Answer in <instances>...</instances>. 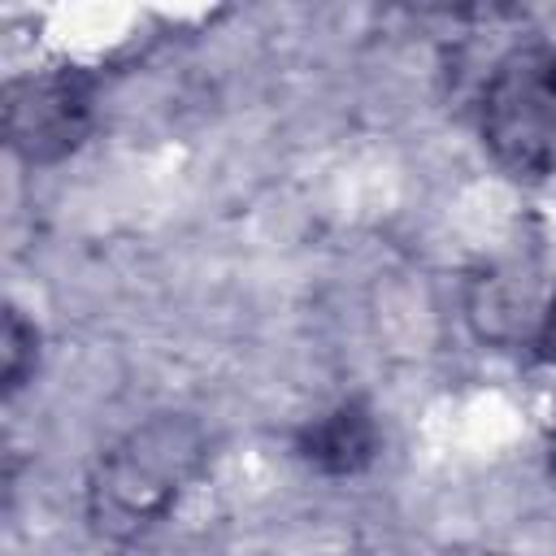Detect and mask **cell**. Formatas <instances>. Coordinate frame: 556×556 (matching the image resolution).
I'll use <instances>...</instances> for the list:
<instances>
[{
    "mask_svg": "<svg viewBox=\"0 0 556 556\" xmlns=\"http://www.w3.org/2000/svg\"><path fill=\"white\" fill-rule=\"evenodd\" d=\"M295 452L317 473L348 478V473H361L374 460V452H378V426H374V417H369L365 404H339V408H330L326 417H317L313 426L300 430Z\"/></svg>",
    "mask_w": 556,
    "mask_h": 556,
    "instance_id": "obj_4",
    "label": "cell"
},
{
    "mask_svg": "<svg viewBox=\"0 0 556 556\" xmlns=\"http://www.w3.org/2000/svg\"><path fill=\"white\" fill-rule=\"evenodd\" d=\"M91 126V78L78 70L26 74L4 87V139L22 161H56Z\"/></svg>",
    "mask_w": 556,
    "mask_h": 556,
    "instance_id": "obj_3",
    "label": "cell"
},
{
    "mask_svg": "<svg viewBox=\"0 0 556 556\" xmlns=\"http://www.w3.org/2000/svg\"><path fill=\"white\" fill-rule=\"evenodd\" d=\"M204 460L200 426L187 417H152L113 443L87 486V513L100 534L130 539L161 521Z\"/></svg>",
    "mask_w": 556,
    "mask_h": 556,
    "instance_id": "obj_1",
    "label": "cell"
},
{
    "mask_svg": "<svg viewBox=\"0 0 556 556\" xmlns=\"http://www.w3.org/2000/svg\"><path fill=\"white\" fill-rule=\"evenodd\" d=\"M539 356L543 361H556V295L543 313V326H539Z\"/></svg>",
    "mask_w": 556,
    "mask_h": 556,
    "instance_id": "obj_6",
    "label": "cell"
},
{
    "mask_svg": "<svg viewBox=\"0 0 556 556\" xmlns=\"http://www.w3.org/2000/svg\"><path fill=\"white\" fill-rule=\"evenodd\" d=\"M482 139L517 178L556 174V52H513L482 96Z\"/></svg>",
    "mask_w": 556,
    "mask_h": 556,
    "instance_id": "obj_2",
    "label": "cell"
},
{
    "mask_svg": "<svg viewBox=\"0 0 556 556\" xmlns=\"http://www.w3.org/2000/svg\"><path fill=\"white\" fill-rule=\"evenodd\" d=\"M35 343H39V334H35V326L17 313V308H4V334H0V374H4V391L13 395L22 382H26V374L35 369Z\"/></svg>",
    "mask_w": 556,
    "mask_h": 556,
    "instance_id": "obj_5",
    "label": "cell"
}]
</instances>
